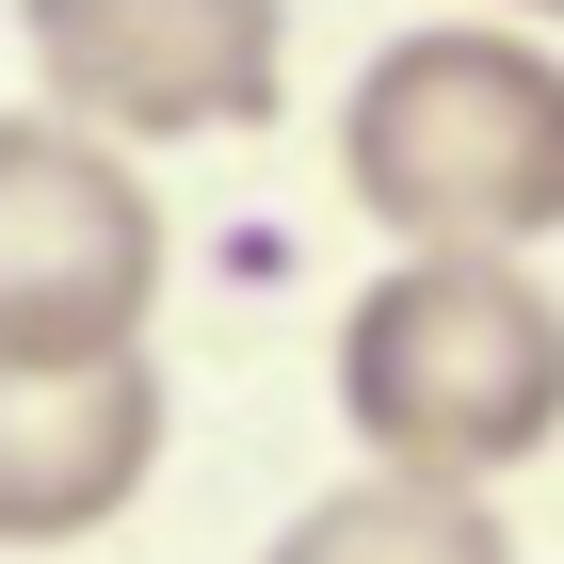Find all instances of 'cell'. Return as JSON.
Wrapping results in <instances>:
<instances>
[{"instance_id": "obj_3", "label": "cell", "mask_w": 564, "mask_h": 564, "mask_svg": "<svg viewBox=\"0 0 564 564\" xmlns=\"http://www.w3.org/2000/svg\"><path fill=\"white\" fill-rule=\"evenodd\" d=\"M162 323V194L82 113H0V371L145 355Z\"/></svg>"}, {"instance_id": "obj_2", "label": "cell", "mask_w": 564, "mask_h": 564, "mask_svg": "<svg viewBox=\"0 0 564 564\" xmlns=\"http://www.w3.org/2000/svg\"><path fill=\"white\" fill-rule=\"evenodd\" d=\"M339 420L371 468L500 484L564 452V291L484 242H403L339 306Z\"/></svg>"}, {"instance_id": "obj_6", "label": "cell", "mask_w": 564, "mask_h": 564, "mask_svg": "<svg viewBox=\"0 0 564 564\" xmlns=\"http://www.w3.org/2000/svg\"><path fill=\"white\" fill-rule=\"evenodd\" d=\"M259 564H517V532H500V500H484V484L355 468V484H323V500H306Z\"/></svg>"}, {"instance_id": "obj_7", "label": "cell", "mask_w": 564, "mask_h": 564, "mask_svg": "<svg viewBox=\"0 0 564 564\" xmlns=\"http://www.w3.org/2000/svg\"><path fill=\"white\" fill-rule=\"evenodd\" d=\"M500 17H532V33H564V0H500Z\"/></svg>"}, {"instance_id": "obj_4", "label": "cell", "mask_w": 564, "mask_h": 564, "mask_svg": "<svg viewBox=\"0 0 564 564\" xmlns=\"http://www.w3.org/2000/svg\"><path fill=\"white\" fill-rule=\"evenodd\" d=\"M48 113L113 145H210L291 113V0H17Z\"/></svg>"}, {"instance_id": "obj_1", "label": "cell", "mask_w": 564, "mask_h": 564, "mask_svg": "<svg viewBox=\"0 0 564 564\" xmlns=\"http://www.w3.org/2000/svg\"><path fill=\"white\" fill-rule=\"evenodd\" d=\"M339 194L388 242H564V48L532 17H420L339 97Z\"/></svg>"}, {"instance_id": "obj_5", "label": "cell", "mask_w": 564, "mask_h": 564, "mask_svg": "<svg viewBox=\"0 0 564 564\" xmlns=\"http://www.w3.org/2000/svg\"><path fill=\"white\" fill-rule=\"evenodd\" d=\"M162 371L145 355H65V371H0V549H82L162 484Z\"/></svg>"}]
</instances>
